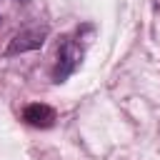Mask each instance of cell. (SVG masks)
<instances>
[{"label":"cell","instance_id":"cell-1","mask_svg":"<svg viewBox=\"0 0 160 160\" xmlns=\"http://www.w3.org/2000/svg\"><path fill=\"white\" fill-rule=\"evenodd\" d=\"M82 62V48L72 40V38H65L62 45L58 48V60H55V68H52V80L55 82H65Z\"/></svg>","mask_w":160,"mask_h":160},{"label":"cell","instance_id":"cell-2","mask_svg":"<svg viewBox=\"0 0 160 160\" xmlns=\"http://www.w3.org/2000/svg\"><path fill=\"white\" fill-rule=\"evenodd\" d=\"M45 38H48V28H45V25H42V28H28V30H20V32L10 40L5 55H20V52L38 50V48L45 45Z\"/></svg>","mask_w":160,"mask_h":160},{"label":"cell","instance_id":"cell-3","mask_svg":"<svg viewBox=\"0 0 160 160\" xmlns=\"http://www.w3.org/2000/svg\"><path fill=\"white\" fill-rule=\"evenodd\" d=\"M22 120L32 128H50L55 122V110L45 102H30L22 110Z\"/></svg>","mask_w":160,"mask_h":160}]
</instances>
